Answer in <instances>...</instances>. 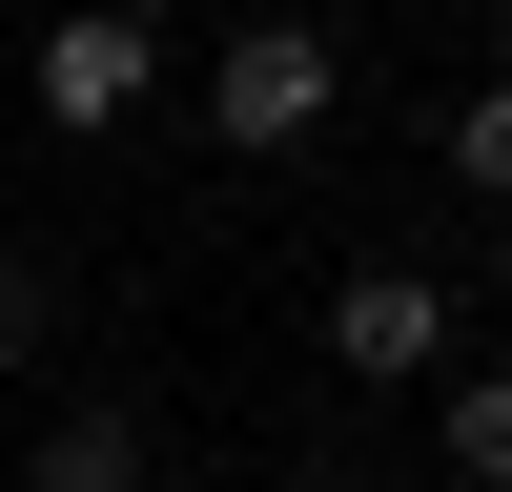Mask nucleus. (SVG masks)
I'll return each mask as SVG.
<instances>
[{
  "mask_svg": "<svg viewBox=\"0 0 512 492\" xmlns=\"http://www.w3.org/2000/svg\"><path fill=\"white\" fill-rule=\"evenodd\" d=\"M328 103H349L328 21H226V62H205V123L226 144H328Z\"/></svg>",
  "mask_w": 512,
  "mask_h": 492,
  "instance_id": "nucleus-1",
  "label": "nucleus"
},
{
  "mask_svg": "<svg viewBox=\"0 0 512 492\" xmlns=\"http://www.w3.org/2000/svg\"><path fill=\"white\" fill-rule=\"evenodd\" d=\"M328 369H349V390L451 369V287H431V267H349V287H328Z\"/></svg>",
  "mask_w": 512,
  "mask_h": 492,
  "instance_id": "nucleus-2",
  "label": "nucleus"
},
{
  "mask_svg": "<svg viewBox=\"0 0 512 492\" xmlns=\"http://www.w3.org/2000/svg\"><path fill=\"white\" fill-rule=\"evenodd\" d=\"M41 123H123V103H144V82H164V41L144 21H103V0H82V21H41Z\"/></svg>",
  "mask_w": 512,
  "mask_h": 492,
  "instance_id": "nucleus-3",
  "label": "nucleus"
},
{
  "mask_svg": "<svg viewBox=\"0 0 512 492\" xmlns=\"http://www.w3.org/2000/svg\"><path fill=\"white\" fill-rule=\"evenodd\" d=\"M164 472V431L123 390H82V410H41V451H21V492H144Z\"/></svg>",
  "mask_w": 512,
  "mask_h": 492,
  "instance_id": "nucleus-4",
  "label": "nucleus"
},
{
  "mask_svg": "<svg viewBox=\"0 0 512 492\" xmlns=\"http://www.w3.org/2000/svg\"><path fill=\"white\" fill-rule=\"evenodd\" d=\"M451 492H512V369L451 390Z\"/></svg>",
  "mask_w": 512,
  "mask_h": 492,
  "instance_id": "nucleus-5",
  "label": "nucleus"
},
{
  "mask_svg": "<svg viewBox=\"0 0 512 492\" xmlns=\"http://www.w3.org/2000/svg\"><path fill=\"white\" fill-rule=\"evenodd\" d=\"M451 185H472V205H512V62L451 103Z\"/></svg>",
  "mask_w": 512,
  "mask_h": 492,
  "instance_id": "nucleus-6",
  "label": "nucleus"
},
{
  "mask_svg": "<svg viewBox=\"0 0 512 492\" xmlns=\"http://www.w3.org/2000/svg\"><path fill=\"white\" fill-rule=\"evenodd\" d=\"M41 328H62V287H41V246H0V369H21Z\"/></svg>",
  "mask_w": 512,
  "mask_h": 492,
  "instance_id": "nucleus-7",
  "label": "nucleus"
},
{
  "mask_svg": "<svg viewBox=\"0 0 512 492\" xmlns=\"http://www.w3.org/2000/svg\"><path fill=\"white\" fill-rule=\"evenodd\" d=\"M103 21H144V41H164V21H185V0H103Z\"/></svg>",
  "mask_w": 512,
  "mask_h": 492,
  "instance_id": "nucleus-8",
  "label": "nucleus"
},
{
  "mask_svg": "<svg viewBox=\"0 0 512 492\" xmlns=\"http://www.w3.org/2000/svg\"><path fill=\"white\" fill-rule=\"evenodd\" d=\"M492 287H512V205H492Z\"/></svg>",
  "mask_w": 512,
  "mask_h": 492,
  "instance_id": "nucleus-9",
  "label": "nucleus"
},
{
  "mask_svg": "<svg viewBox=\"0 0 512 492\" xmlns=\"http://www.w3.org/2000/svg\"><path fill=\"white\" fill-rule=\"evenodd\" d=\"M492 41H512V0H492Z\"/></svg>",
  "mask_w": 512,
  "mask_h": 492,
  "instance_id": "nucleus-10",
  "label": "nucleus"
}]
</instances>
